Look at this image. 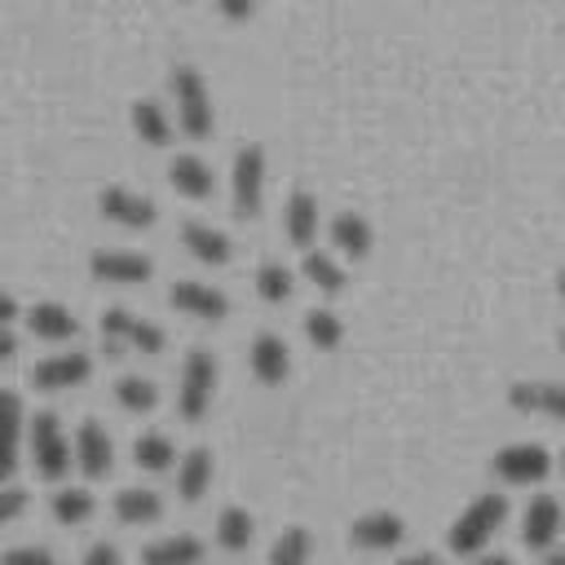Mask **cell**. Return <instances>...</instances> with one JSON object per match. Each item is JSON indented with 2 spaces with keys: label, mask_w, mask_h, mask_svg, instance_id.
I'll return each instance as SVG.
<instances>
[{
  "label": "cell",
  "mask_w": 565,
  "mask_h": 565,
  "mask_svg": "<svg viewBox=\"0 0 565 565\" xmlns=\"http://www.w3.org/2000/svg\"><path fill=\"white\" fill-rule=\"evenodd\" d=\"M503 521H508V499L494 494V490H486V494H477V499L455 516V525L446 530V547H450L455 556L472 561V556L486 552V543L499 534Z\"/></svg>",
  "instance_id": "cell-1"
},
{
  "label": "cell",
  "mask_w": 565,
  "mask_h": 565,
  "mask_svg": "<svg viewBox=\"0 0 565 565\" xmlns=\"http://www.w3.org/2000/svg\"><path fill=\"white\" fill-rule=\"evenodd\" d=\"M168 93H172V106H177V128L190 137V141H207L212 128H216V110H212V93H207V79L194 71V66H172L168 75Z\"/></svg>",
  "instance_id": "cell-2"
},
{
  "label": "cell",
  "mask_w": 565,
  "mask_h": 565,
  "mask_svg": "<svg viewBox=\"0 0 565 565\" xmlns=\"http://www.w3.org/2000/svg\"><path fill=\"white\" fill-rule=\"evenodd\" d=\"M216 353L212 349H190L185 362H181V380H177V415L185 424H199L216 397Z\"/></svg>",
  "instance_id": "cell-3"
},
{
  "label": "cell",
  "mask_w": 565,
  "mask_h": 565,
  "mask_svg": "<svg viewBox=\"0 0 565 565\" xmlns=\"http://www.w3.org/2000/svg\"><path fill=\"white\" fill-rule=\"evenodd\" d=\"M26 446H31V463L44 481H62L71 472V459H75V446L71 437L62 433V419L53 411H40L31 424H26Z\"/></svg>",
  "instance_id": "cell-4"
},
{
  "label": "cell",
  "mask_w": 565,
  "mask_h": 565,
  "mask_svg": "<svg viewBox=\"0 0 565 565\" xmlns=\"http://www.w3.org/2000/svg\"><path fill=\"white\" fill-rule=\"evenodd\" d=\"M163 344H168V335H163L159 322L137 318L119 305L102 313V349L106 353H128V349L132 353H163Z\"/></svg>",
  "instance_id": "cell-5"
},
{
  "label": "cell",
  "mask_w": 565,
  "mask_h": 565,
  "mask_svg": "<svg viewBox=\"0 0 565 565\" xmlns=\"http://www.w3.org/2000/svg\"><path fill=\"white\" fill-rule=\"evenodd\" d=\"M260 203H265V150L252 141L230 163V207L238 221H252L260 216Z\"/></svg>",
  "instance_id": "cell-6"
},
{
  "label": "cell",
  "mask_w": 565,
  "mask_h": 565,
  "mask_svg": "<svg viewBox=\"0 0 565 565\" xmlns=\"http://www.w3.org/2000/svg\"><path fill=\"white\" fill-rule=\"evenodd\" d=\"M490 468H494V477L503 486H539L552 472V455L539 441H512V446L494 450Z\"/></svg>",
  "instance_id": "cell-7"
},
{
  "label": "cell",
  "mask_w": 565,
  "mask_h": 565,
  "mask_svg": "<svg viewBox=\"0 0 565 565\" xmlns=\"http://www.w3.org/2000/svg\"><path fill=\"white\" fill-rule=\"evenodd\" d=\"M88 274L110 287H141V282H150L154 265L146 252H132V247H97L88 256Z\"/></svg>",
  "instance_id": "cell-8"
},
{
  "label": "cell",
  "mask_w": 565,
  "mask_h": 565,
  "mask_svg": "<svg viewBox=\"0 0 565 565\" xmlns=\"http://www.w3.org/2000/svg\"><path fill=\"white\" fill-rule=\"evenodd\" d=\"M93 375V358L79 353V349H62V353H49L31 366V384L40 393H66V388H79L84 380Z\"/></svg>",
  "instance_id": "cell-9"
},
{
  "label": "cell",
  "mask_w": 565,
  "mask_h": 565,
  "mask_svg": "<svg viewBox=\"0 0 565 565\" xmlns=\"http://www.w3.org/2000/svg\"><path fill=\"white\" fill-rule=\"evenodd\" d=\"M97 212H102L110 225H119V230H150V225L159 221L154 199H146V194L128 190V185H106V190L97 194Z\"/></svg>",
  "instance_id": "cell-10"
},
{
  "label": "cell",
  "mask_w": 565,
  "mask_h": 565,
  "mask_svg": "<svg viewBox=\"0 0 565 565\" xmlns=\"http://www.w3.org/2000/svg\"><path fill=\"white\" fill-rule=\"evenodd\" d=\"M168 300H172L177 313L199 318V322H225V318H230V296H225L221 287H212V282H199V278L172 282Z\"/></svg>",
  "instance_id": "cell-11"
},
{
  "label": "cell",
  "mask_w": 565,
  "mask_h": 565,
  "mask_svg": "<svg viewBox=\"0 0 565 565\" xmlns=\"http://www.w3.org/2000/svg\"><path fill=\"white\" fill-rule=\"evenodd\" d=\"M402 539H406V521L388 508H371L349 525V543L358 552H393L402 547Z\"/></svg>",
  "instance_id": "cell-12"
},
{
  "label": "cell",
  "mask_w": 565,
  "mask_h": 565,
  "mask_svg": "<svg viewBox=\"0 0 565 565\" xmlns=\"http://www.w3.org/2000/svg\"><path fill=\"white\" fill-rule=\"evenodd\" d=\"M561 530H565L561 499H552V494L530 499V508H525V516H521V539H525V547H530V552H552L556 539H561Z\"/></svg>",
  "instance_id": "cell-13"
},
{
  "label": "cell",
  "mask_w": 565,
  "mask_h": 565,
  "mask_svg": "<svg viewBox=\"0 0 565 565\" xmlns=\"http://www.w3.org/2000/svg\"><path fill=\"white\" fill-rule=\"evenodd\" d=\"M508 406L521 411V415H543V419L565 424V384H556V380H521V384L508 388Z\"/></svg>",
  "instance_id": "cell-14"
},
{
  "label": "cell",
  "mask_w": 565,
  "mask_h": 565,
  "mask_svg": "<svg viewBox=\"0 0 565 565\" xmlns=\"http://www.w3.org/2000/svg\"><path fill=\"white\" fill-rule=\"evenodd\" d=\"M247 366H252L256 384L278 388V384L291 375V349H287V340L274 335V331H260V335L252 340V349H247Z\"/></svg>",
  "instance_id": "cell-15"
},
{
  "label": "cell",
  "mask_w": 565,
  "mask_h": 565,
  "mask_svg": "<svg viewBox=\"0 0 565 565\" xmlns=\"http://www.w3.org/2000/svg\"><path fill=\"white\" fill-rule=\"evenodd\" d=\"M75 468L84 472V477H106L110 468H115V446H110V433L97 424V419H84L79 428H75Z\"/></svg>",
  "instance_id": "cell-16"
},
{
  "label": "cell",
  "mask_w": 565,
  "mask_h": 565,
  "mask_svg": "<svg viewBox=\"0 0 565 565\" xmlns=\"http://www.w3.org/2000/svg\"><path fill=\"white\" fill-rule=\"evenodd\" d=\"M22 397L13 388H0V486L18 472V455H22Z\"/></svg>",
  "instance_id": "cell-17"
},
{
  "label": "cell",
  "mask_w": 565,
  "mask_h": 565,
  "mask_svg": "<svg viewBox=\"0 0 565 565\" xmlns=\"http://www.w3.org/2000/svg\"><path fill=\"white\" fill-rule=\"evenodd\" d=\"M181 247L199 260V265H230V256H234V243H230V234H221L216 225H203V221H185L181 225Z\"/></svg>",
  "instance_id": "cell-18"
},
{
  "label": "cell",
  "mask_w": 565,
  "mask_h": 565,
  "mask_svg": "<svg viewBox=\"0 0 565 565\" xmlns=\"http://www.w3.org/2000/svg\"><path fill=\"white\" fill-rule=\"evenodd\" d=\"M26 327H31L35 340H49V344L75 340V331H79L75 313H71L66 305H57V300H40V305H31V309H26Z\"/></svg>",
  "instance_id": "cell-19"
},
{
  "label": "cell",
  "mask_w": 565,
  "mask_h": 565,
  "mask_svg": "<svg viewBox=\"0 0 565 565\" xmlns=\"http://www.w3.org/2000/svg\"><path fill=\"white\" fill-rule=\"evenodd\" d=\"M282 230L300 252L313 247V238H318V199L309 190H291V199L282 207Z\"/></svg>",
  "instance_id": "cell-20"
},
{
  "label": "cell",
  "mask_w": 565,
  "mask_h": 565,
  "mask_svg": "<svg viewBox=\"0 0 565 565\" xmlns=\"http://www.w3.org/2000/svg\"><path fill=\"white\" fill-rule=\"evenodd\" d=\"M168 181H172V190L181 194V199H194V203H203V199H212V168L199 159V154H177L172 163H168Z\"/></svg>",
  "instance_id": "cell-21"
},
{
  "label": "cell",
  "mask_w": 565,
  "mask_h": 565,
  "mask_svg": "<svg viewBox=\"0 0 565 565\" xmlns=\"http://www.w3.org/2000/svg\"><path fill=\"white\" fill-rule=\"evenodd\" d=\"M331 243H335L340 256L362 260L371 252V243H375V230H371V221L362 212H335L331 216Z\"/></svg>",
  "instance_id": "cell-22"
},
{
  "label": "cell",
  "mask_w": 565,
  "mask_h": 565,
  "mask_svg": "<svg viewBox=\"0 0 565 565\" xmlns=\"http://www.w3.org/2000/svg\"><path fill=\"white\" fill-rule=\"evenodd\" d=\"M212 450L207 446H194V450H185L181 459H177V494L185 499V503H199L203 494H207V486H212Z\"/></svg>",
  "instance_id": "cell-23"
},
{
  "label": "cell",
  "mask_w": 565,
  "mask_h": 565,
  "mask_svg": "<svg viewBox=\"0 0 565 565\" xmlns=\"http://www.w3.org/2000/svg\"><path fill=\"white\" fill-rule=\"evenodd\" d=\"M128 119H132V132L146 141V146H154V150H163L168 141H172V115L163 110V102H154V97H141V102H132V110H128Z\"/></svg>",
  "instance_id": "cell-24"
},
{
  "label": "cell",
  "mask_w": 565,
  "mask_h": 565,
  "mask_svg": "<svg viewBox=\"0 0 565 565\" xmlns=\"http://www.w3.org/2000/svg\"><path fill=\"white\" fill-rule=\"evenodd\" d=\"M141 565H203V543L194 534H168L146 543Z\"/></svg>",
  "instance_id": "cell-25"
},
{
  "label": "cell",
  "mask_w": 565,
  "mask_h": 565,
  "mask_svg": "<svg viewBox=\"0 0 565 565\" xmlns=\"http://www.w3.org/2000/svg\"><path fill=\"white\" fill-rule=\"evenodd\" d=\"M115 516L124 525H150V521L163 516V499L154 490H146V486H128V490L115 494Z\"/></svg>",
  "instance_id": "cell-26"
},
{
  "label": "cell",
  "mask_w": 565,
  "mask_h": 565,
  "mask_svg": "<svg viewBox=\"0 0 565 565\" xmlns=\"http://www.w3.org/2000/svg\"><path fill=\"white\" fill-rule=\"evenodd\" d=\"M300 269H305V282H313L322 296H340V291H344V282H349L344 265H340L331 252H318V247H309V252H305Z\"/></svg>",
  "instance_id": "cell-27"
},
{
  "label": "cell",
  "mask_w": 565,
  "mask_h": 565,
  "mask_svg": "<svg viewBox=\"0 0 565 565\" xmlns=\"http://www.w3.org/2000/svg\"><path fill=\"white\" fill-rule=\"evenodd\" d=\"M132 463H137L141 472H168V468H177V446H172V437H168V433H141V437L132 441Z\"/></svg>",
  "instance_id": "cell-28"
},
{
  "label": "cell",
  "mask_w": 565,
  "mask_h": 565,
  "mask_svg": "<svg viewBox=\"0 0 565 565\" xmlns=\"http://www.w3.org/2000/svg\"><path fill=\"white\" fill-rule=\"evenodd\" d=\"M252 534H256V521L247 508H225L216 516V547L221 552H247L252 547Z\"/></svg>",
  "instance_id": "cell-29"
},
{
  "label": "cell",
  "mask_w": 565,
  "mask_h": 565,
  "mask_svg": "<svg viewBox=\"0 0 565 565\" xmlns=\"http://www.w3.org/2000/svg\"><path fill=\"white\" fill-rule=\"evenodd\" d=\"M309 561H313V534L305 525H287L269 547V565H309Z\"/></svg>",
  "instance_id": "cell-30"
},
{
  "label": "cell",
  "mask_w": 565,
  "mask_h": 565,
  "mask_svg": "<svg viewBox=\"0 0 565 565\" xmlns=\"http://www.w3.org/2000/svg\"><path fill=\"white\" fill-rule=\"evenodd\" d=\"M115 402H119L128 415H146V411L159 406V388H154V380H146V375H119V380H115Z\"/></svg>",
  "instance_id": "cell-31"
},
{
  "label": "cell",
  "mask_w": 565,
  "mask_h": 565,
  "mask_svg": "<svg viewBox=\"0 0 565 565\" xmlns=\"http://www.w3.org/2000/svg\"><path fill=\"white\" fill-rule=\"evenodd\" d=\"M291 291H296V274L282 260H265L256 269V296L265 305H282V300H291Z\"/></svg>",
  "instance_id": "cell-32"
},
{
  "label": "cell",
  "mask_w": 565,
  "mask_h": 565,
  "mask_svg": "<svg viewBox=\"0 0 565 565\" xmlns=\"http://www.w3.org/2000/svg\"><path fill=\"white\" fill-rule=\"evenodd\" d=\"M305 340H309L313 349L331 353V349H340V340H344V322H340L331 309H309V313H305Z\"/></svg>",
  "instance_id": "cell-33"
},
{
  "label": "cell",
  "mask_w": 565,
  "mask_h": 565,
  "mask_svg": "<svg viewBox=\"0 0 565 565\" xmlns=\"http://www.w3.org/2000/svg\"><path fill=\"white\" fill-rule=\"evenodd\" d=\"M93 516V494L84 486H62L53 494V521L57 525H84Z\"/></svg>",
  "instance_id": "cell-34"
},
{
  "label": "cell",
  "mask_w": 565,
  "mask_h": 565,
  "mask_svg": "<svg viewBox=\"0 0 565 565\" xmlns=\"http://www.w3.org/2000/svg\"><path fill=\"white\" fill-rule=\"evenodd\" d=\"M0 565H57V556H53L49 547L22 543V547H9V552H0Z\"/></svg>",
  "instance_id": "cell-35"
},
{
  "label": "cell",
  "mask_w": 565,
  "mask_h": 565,
  "mask_svg": "<svg viewBox=\"0 0 565 565\" xmlns=\"http://www.w3.org/2000/svg\"><path fill=\"white\" fill-rule=\"evenodd\" d=\"M22 512H26V490H18V486H0V525L18 521Z\"/></svg>",
  "instance_id": "cell-36"
},
{
  "label": "cell",
  "mask_w": 565,
  "mask_h": 565,
  "mask_svg": "<svg viewBox=\"0 0 565 565\" xmlns=\"http://www.w3.org/2000/svg\"><path fill=\"white\" fill-rule=\"evenodd\" d=\"M84 565H124V556H119L115 543H93V547L84 552Z\"/></svg>",
  "instance_id": "cell-37"
},
{
  "label": "cell",
  "mask_w": 565,
  "mask_h": 565,
  "mask_svg": "<svg viewBox=\"0 0 565 565\" xmlns=\"http://www.w3.org/2000/svg\"><path fill=\"white\" fill-rule=\"evenodd\" d=\"M216 9H221V18H230V22H247V18L256 13V0H216Z\"/></svg>",
  "instance_id": "cell-38"
},
{
  "label": "cell",
  "mask_w": 565,
  "mask_h": 565,
  "mask_svg": "<svg viewBox=\"0 0 565 565\" xmlns=\"http://www.w3.org/2000/svg\"><path fill=\"white\" fill-rule=\"evenodd\" d=\"M13 318H18V300H13V291L0 287V327H13Z\"/></svg>",
  "instance_id": "cell-39"
},
{
  "label": "cell",
  "mask_w": 565,
  "mask_h": 565,
  "mask_svg": "<svg viewBox=\"0 0 565 565\" xmlns=\"http://www.w3.org/2000/svg\"><path fill=\"white\" fill-rule=\"evenodd\" d=\"M18 353V335H13V327H0V362H9Z\"/></svg>",
  "instance_id": "cell-40"
},
{
  "label": "cell",
  "mask_w": 565,
  "mask_h": 565,
  "mask_svg": "<svg viewBox=\"0 0 565 565\" xmlns=\"http://www.w3.org/2000/svg\"><path fill=\"white\" fill-rule=\"evenodd\" d=\"M397 565H441V561H437V552H406V556H397Z\"/></svg>",
  "instance_id": "cell-41"
},
{
  "label": "cell",
  "mask_w": 565,
  "mask_h": 565,
  "mask_svg": "<svg viewBox=\"0 0 565 565\" xmlns=\"http://www.w3.org/2000/svg\"><path fill=\"white\" fill-rule=\"evenodd\" d=\"M472 565H512V561L499 556V552H481V556H472Z\"/></svg>",
  "instance_id": "cell-42"
},
{
  "label": "cell",
  "mask_w": 565,
  "mask_h": 565,
  "mask_svg": "<svg viewBox=\"0 0 565 565\" xmlns=\"http://www.w3.org/2000/svg\"><path fill=\"white\" fill-rule=\"evenodd\" d=\"M543 565H565V547H552V552H543Z\"/></svg>",
  "instance_id": "cell-43"
},
{
  "label": "cell",
  "mask_w": 565,
  "mask_h": 565,
  "mask_svg": "<svg viewBox=\"0 0 565 565\" xmlns=\"http://www.w3.org/2000/svg\"><path fill=\"white\" fill-rule=\"evenodd\" d=\"M556 291H561V300H565V269L556 274Z\"/></svg>",
  "instance_id": "cell-44"
},
{
  "label": "cell",
  "mask_w": 565,
  "mask_h": 565,
  "mask_svg": "<svg viewBox=\"0 0 565 565\" xmlns=\"http://www.w3.org/2000/svg\"><path fill=\"white\" fill-rule=\"evenodd\" d=\"M561 353H565V331H561Z\"/></svg>",
  "instance_id": "cell-45"
},
{
  "label": "cell",
  "mask_w": 565,
  "mask_h": 565,
  "mask_svg": "<svg viewBox=\"0 0 565 565\" xmlns=\"http://www.w3.org/2000/svg\"><path fill=\"white\" fill-rule=\"evenodd\" d=\"M561 468H565V450H561Z\"/></svg>",
  "instance_id": "cell-46"
}]
</instances>
